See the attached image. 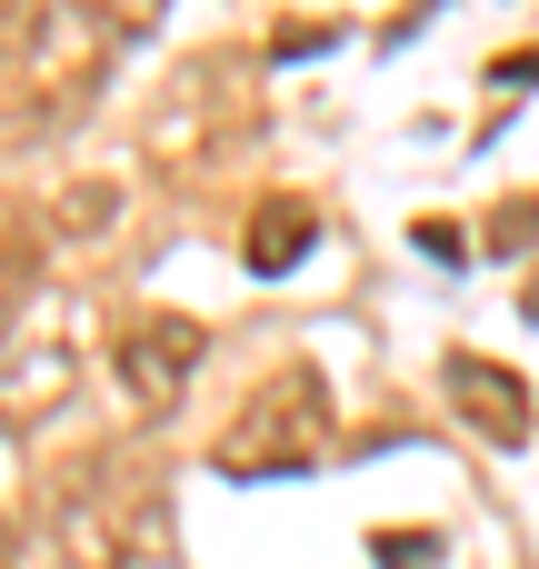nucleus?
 Segmentation results:
<instances>
[{"instance_id": "2", "label": "nucleus", "mask_w": 539, "mask_h": 569, "mask_svg": "<svg viewBox=\"0 0 539 569\" xmlns=\"http://www.w3.org/2000/svg\"><path fill=\"white\" fill-rule=\"evenodd\" d=\"M120 370H130L140 400H170V390L200 370V330H190V320H140V330L120 340Z\"/></svg>"}, {"instance_id": "6", "label": "nucleus", "mask_w": 539, "mask_h": 569, "mask_svg": "<svg viewBox=\"0 0 539 569\" xmlns=\"http://www.w3.org/2000/svg\"><path fill=\"white\" fill-rule=\"evenodd\" d=\"M520 310H530V320H539V280H530V300H520Z\"/></svg>"}, {"instance_id": "1", "label": "nucleus", "mask_w": 539, "mask_h": 569, "mask_svg": "<svg viewBox=\"0 0 539 569\" xmlns=\"http://www.w3.org/2000/svg\"><path fill=\"white\" fill-rule=\"evenodd\" d=\"M320 440H330V400L300 380V390H280V400L240 410V430L220 440V470H230V480H280V470H310V460H320Z\"/></svg>"}, {"instance_id": "3", "label": "nucleus", "mask_w": 539, "mask_h": 569, "mask_svg": "<svg viewBox=\"0 0 539 569\" xmlns=\"http://www.w3.org/2000/svg\"><path fill=\"white\" fill-rule=\"evenodd\" d=\"M450 390L470 400V420H480L490 440H530V390H520L500 360H470V350H460V360H450Z\"/></svg>"}, {"instance_id": "5", "label": "nucleus", "mask_w": 539, "mask_h": 569, "mask_svg": "<svg viewBox=\"0 0 539 569\" xmlns=\"http://www.w3.org/2000/svg\"><path fill=\"white\" fill-rule=\"evenodd\" d=\"M380 560H390V569H420V560H440V540H430V530H380Z\"/></svg>"}, {"instance_id": "4", "label": "nucleus", "mask_w": 539, "mask_h": 569, "mask_svg": "<svg viewBox=\"0 0 539 569\" xmlns=\"http://www.w3.org/2000/svg\"><path fill=\"white\" fill-rule=\"evenodd\" d=\"M310 240H320V210H310V200H270V210L250 220V270H270V280H280Z\"/></svg>"}]
</instances>
